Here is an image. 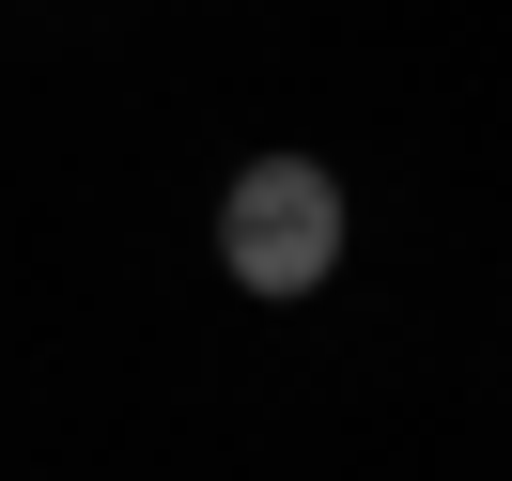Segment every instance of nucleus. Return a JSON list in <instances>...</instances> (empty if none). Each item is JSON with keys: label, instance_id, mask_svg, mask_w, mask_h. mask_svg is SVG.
I'll return each instance as SVG.
<instances>
[{"label": "nucleus", "instance_id": "f257e3e1", "mask_svg": "<svg viewBox=\"0 0 512 481\" xmlns=\"http://www.w3.org/2000/svg\"><path fill=\"white\" fill-rule=\"evenodd\" d=\"M218 264H233V295H264V311L326 295L342 280V171L326 156H249L218 187Z\"/></svg>", "mask_w": 512, "mask_h": 481}]
</instances>
